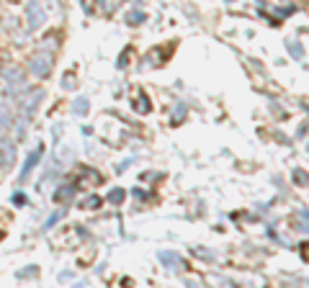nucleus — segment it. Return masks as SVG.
Listing matches in <instances>:
<instances>
[{
    "label": "nucleus",
    "instance_id": "1",
    "mask_svg": "<svg viewBox=\"0 0 309 288\" xmlns=\"http://www.w3.org/2000/svg\"><path fill=\"white\" fill-rule=\"evenodd\" d=\"M80 103L75 106V113H85V108H88V103H85V98H78Z\"/></svg>",
    "mask_w": 309,
    "mask_h": 288
},
{
    "label": "nucleus",
    "instance_id": "2",
    "mask_svg": "<svg viewBox=\"0 0 309 288\" xmlns=\"http://www.w3.org/2000/svg\"><path fill=\"white\" fill-rule=\"evenodd\" d=\"M124 198V193L121 190H116V193H111V201H121Z\"/></svg>",
    "mask_w": 309,
    "mask_h": 288
}]
</instances>
